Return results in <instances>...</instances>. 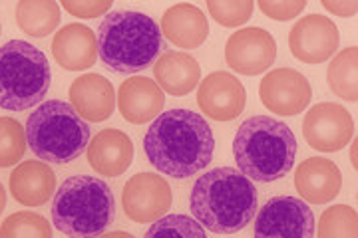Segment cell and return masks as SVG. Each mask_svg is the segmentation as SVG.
Wrapping results in <instances>:
<instances>
[{"mask_svg":"<svg viewBox=\"0 0 358 238\" xmlns=\"http://www.w3.org/2000/svg\"><path fill=\"white\" fill-rule=\"evenodd\" d=\"M98 238H136L134 235H129V232H124V230H114V232H108V235H102V237Z\"/></svg>","mask_w":358,"mask_h":238,"instance_id":"d6a6232c","label":"cell"},{"mask_svg":"<svg viewBox=\"0 0 358 238\" xmlns=\"http://www.w3.org/2000/svg\"><path fill=\"white\" fill-rule=\"evenodd\" d=\"M294 187L310 204H327L334 201L343 188V173L331 159L310 157L296 167Z\"/></svg>","mask_w":358,"mask_h":238,"instance_id":"2e32d148","label":"cell"},{"mask_svg":"<svg viewBox=\"0 0 358 238\" xmlns=\"http://www.w3.org/2000/svg\"><path fill=\"white\" fill-rule=\"evenodd\" d=\"M162 34L183 50H195L209 36V22L203 10L189 2L169 6L162 16Z\"/></svg>","mask_w":358,"mask_h":238,"instance_id":"ffe728a7","label":"cell"},{"mask_svg":"<svg viewBox=\"0 0 358 238\" xmlns=\"http://www.w3.org/2000/svg\"><path fill=\"white\" fill-rule=\"evenodd\" d=\"M60 4L54 0H20L14 18L18 28L32 38H46L60 24Z\"/></svg>","mask_w":358,"mask_h":238,"instance_id":"603a6c76","label":"cell"},{"mask_svg":"<svg viewBox=\"0 0 358 238\" xmlns=\"http://www.w3.org/2000/svg\"><path fill=\"white\" fill-rule=\"evenodd\" d=\"M253 0H207V13L225 28H239L253 16Z\"/></svg>","mask_w":358,"mask_h":238,"instance_id":"f1b7e54d","label":"cell"},{"mask_svg":"<svg viewBox=\"0 0 358 238\" xmlns=\"http://www.w3.org/2000/svg\"><path fill=\"white\" fill-rule=\"evenodd\" d=\"M16 202L24 207H42L56 193V175L44 161H24L8 179Z\"/></svg>","mask_w":358,"mask_h":238,"instance_id":"44dd1931","label":"cell"},{"mask_svg":"<svg viewBox=\"0 0 358 238\" xmlns=\"http://www.w3.org/2000/svg\"><path fill=\"white\" fill-rule=\"evenodd\" d=\"M52 56L68 72H82L96 64L98 40L94 30L84 24H66L52 40Z\"/></svg>","mask_w":358,"mask_h":238,"instance_id":"d6986e66","label":"cell"},{"mask_svg":"<svg viewBox=\"0 0 358 238\" xmlns=\"http://www.w3.org/2000/svg\"><path fill=\"white\" fill-rule=\"evenodd\" d=\"M4 209H6V191H4L2 183H0V214L4 213Z\"/></svg>","mask_w":358,"mask_h":238,"instance_id":"836d02e7","label":"cell"},{"mask_svg":"<svg viewBox=\"0 0 358 238\" xmlns=\"http://www.w3.org/2000/svg\"><path fill=\"white\" fill-rule=\"evenodd\" d=\"M255 238H315V214L296 197H273L257 214Z\"/></svg>","mask_w":358,"mask_h":238,"instance_id":"ba28073f","label":"cell"},{"mask_svg":"<svg viewBox=\"0 0 358 238\" xmlns=\"http://www.w3.org/2000/svg\"><path fill=\"white\" fill-rule=\"evenodd\" d=\"M173 195L166 179L157 173H138L122 191V207L129 221L138 225L155 223L166 216L171 207Z\"/></svg>","mask_w":358,"mask_h":238,"instance_id":"30bf717a","label":"cell"},{"mask_svg":"<svg viewBox=\"0 0 358 238\" xmlns=\"http://www.w3.org/2000/svg\"><path fill=\"white\" fill-rule=\"evenodd\" d=\"M115 100L122 117L134 126L155 119L166 105V96L162 88L155 84V80L145 75L128 77L117 89Z\"/></svg>","mask_w":358,"mask_h":238,"instance_id":"9a60e30c","label":"cell"},{"mask_svg":"<svg viewBox=\"0 0 358 238\" xmlns=\"http://www.w3.org/2000/svg\"><path fill=\"white\" fill-rule=\"evenodd\" d=\"M70 105L74 112L92 124H100L112 117L115 110V89L102 74H84L70 86Z\"/></svg>","mask_w":358,"mask_h":238,"instance_id":"e0dca14e","label":"cell"},{"mask_svg":"<svg viewBox=\"0 0 358 238\" xmlns=\"http://www.w3.org/2000/svg\"><path fill=\"white\" fill-rule=\"evenodd\" d=\"M26 131L14 117H0V169L16 165L26 153Z\"/></svg>","mask_w":358,"mask_h":238,"instance_id":"4316f807","label":"cell"},{"mask_svg":"<svg viewBox=\"0 0 358 238\" xmlns=\"http://www.w3.org/2000/svg\"><path fill=\"white\" fill-rule=\"evenodd\" d=\"M358 75V50L357 46H348L334 56L329 68H327V82L334 96L341 100L355 101L358 100L357 88Z\"/></svg>","mask_w":358,"mask_h":238,"instance_id":"cb8c5ba5","label":"cell"},{"mask_svg":"<svg viewBox=\"0 0 358 238\" xmlns=\"http://www.w3.org/2000/svg\"><path fill=\"white\" fill-rule=\"evenodd\" d=\"M233 157L247 179L273 183L291 173L296 139L287 124L271 115H253L235 133Z\"/></svg>","mask_w":358,"mask_h":238,"instance_id":"3957f363","label":"cell"},{"mask_svg":"<svg viewBox=\"0 0 358 238\" xmlns=\"http://www.w3.org/2000/svg\"><path fill=\"white\" fill-rule=\"evenodd\" d=\"M277 60V42L265 28H241L233 32L225 44V62L241 75L267 72Z\"/></svg>","mask_w":358,"mask_h":238,"instance_id":"4fadbf2b","label":"cell"},{"mask_svg":"<svg viewBox=\"0 0 358 238\" xmlns=\"http://www.w3.org/2000/svg\"><path fill=\"white\" fill-rule=\"evenodd\" d=\"M114 216V193L102 179L70 177L54 193L52 223L68 238L102 237Z\"/></svg>","mask_w":358,"mask_h":238,"instance_id":"5b68a950","label":"cell"},{"mask_svg":"<svg viewBox=\"0 0 358 238\" xmlns=\"http://www.w3.org/2000/svg\"><path fill=\"white\" fill-rule=\"evenodd\" d=\"M358 216L355 207L334 204L319 218V238H357Z\"/></svg>","mask_w":358,"mask_h":238,"instance_id":"484cf974","label":"cell"},{"mask_svg":"<svg viewBox=\"0 0 358 238\" xmlns=\"http://www.w3.org/2000/svg\"><path fill=\"white\" fill-rule=\"evenodd\" d=\"M341 44V32L329 16H303L289 32V50L299 62L322 64L331 60Z\"/></svg>","mask_w":358,"mask_h":238,"instance_id":"8fae6325","label":"cell"},{"mask_svg":"<svg viewBox=\"0 0 358 238\" xmlns=\"http://www.w3.org/2000/svg\"><path fill=\"white\" fill-rule=\"evenodd\" d=\"M98 56L114 74H136L155 64L164 48L162 30L150 14L114 10L98 30Z\"/></svg>","mask_w":358,"mask_h":238,"instance_id":"277c9868","label":"cell"},{"mask_svg":"<svg viewBox=\"0 0 358 238\" xmlns=\"http://www.w3.org/2000/svg\"><path fill=\"white\" fill-rule=\"evenodd\" d=\"M257 6L271 20L287 22L296 18L307 8V0H259Z\"/></svg>","mask_w":358,"mask_h":238,"instance_id":"f546056e","label":"cell"},{"mask_svg":"<svg viewBox=\"0 0 358 238\" xmlns=\"http://www.w3.org/2000/svg\"><path fill=\"white\" fill-rule=\"evenodd\" d=\"M143 151L162 175L189 179L213 161L215 139L199 113L171 110L159 113L148 127Z\"/></svg>","mask_w":358,"mask_h":238,"instance_id":"6da1fadb","label":"cell"},{"mask_svg":"<svg viewBox=\"0 0 358 238\" xmlns=\"http://www.w3.org/2000/svg\"><path fill=\"white\" fill-rule=\"evenodd\" d=\"M145 238H207L203 226L187 214H167L157 218Z\"/></svg>","mask_w":358,"mask_h":238,"instance_id":"83f0119b","label":"cell"},{"mask_svg":"<svg viewBox=\"0 0 358 238\" xmlns=\"http://www.w3.org/2000/svg\"><path fill=\"white\" fill-rule=\"evenodd\" d=\"M197 105L215 121H233L245 112L247 91L229 72H211L197 89Z\"/></svg>","mask_w":358,"mask_h":238,"instance_id":"5bb4252c","label":"cell"},{"mask_svg":"<svg viewBox=\"0 0 358 238\" xmlns=\"http://www.w3.org/2000/svg\"><path fill=\"white\" fill-rule=\"evenodd\" d=\"M320 4H322V8H327L329 13L341 16V18H352V16H357L358 10L357 0H322Z\"/></svg>","mask_w":358,"mask_h":238,"instance_id":"1f68e13d","label":"cell"},{"mask_svg":"<svg viewBox=\"0 0 358 238\" xmlns=\"http://www.w3.org/2000/svg\"><path fill=\"white\" fill-rule=\"evenodd\" d=\"M86 157L98 175L120 177L134 161V143L120 129H103L88 143Z\"/></svg>","mask_w":358,"mask_h":238,"instance_id":"ac0fdd59","label":"cell"},{"mask_svg":"<svg viewBox=\"0 0 358 238\" xmlns=\"http://www.w3.org/2000/svg\"><path fill=\"white\" fill-rule=\"evenodd\" d=\"M259 98L268 112L293 117L307 110L313 100V88L307 75L293 68H277L261 80Z\"/></svg>","mask_w":358,"mask_h":238,"instance_id":"7c38bea8","label":"cell"},{"mask_svg":"<svg viewBox=\"0 0 358 238\" xmlns=\"http://www.w3.org/2000/svg\"><path fill=\"white\" fill-rule=\"evenodd\" d=\"M155 84L173 98H183L197 88L201 68L187 52H166L155 60Z\"/></svg>","mask_w":358,"mask_h":238,"instance_id":"7402d4cb","label":"cell"},{"mask_svg":"<svg viewBox=\"0 0 358 238\" xmlns=\"http://www.w3.org/2000/svg\"><path fill=\"white\" fill-rule=\"evenodd\" d=\"M189 207L195 221L207 230L233 235L255 218L259 195L253 181L241 171L215 167L195 181Z\"/></svg>","mask_w":358,"mask_h":238,"instance_id":"7a4b0ae2","label":"cell"},{"mask_svg":"<svg viewBox=\"0 0 358 238\" xmlns=\"http://www.w3.org/2000/svg\"><path fill=\"white\" fill-rule=\"evenodd\" d=\"M303 135L313 149L334 153L350 143L355 135V119L343 105L322 101L305 113Z\"/></svg>","mask_w":358,"mask_h":238,"instance_id":"9c48e42d","label":"cell"},{"mask_svg":"<svg viewBox=\"0 0 358 238\" xmlns=\"http://www.w3.org/2000/svg\"><path fill=\"white\" fill-rule=\"evenodd\" d=\"M0 238H52V226L42 214L18 211L4 218Z\"/></svg>","mask_w":358,"mask_h":238,"instance_id":"d4e9b609","label":"cell"},{"mask_svg":"<svg viewBox=\"0 0 358 238\" xmlns=\"http://www.w3.org/2000/svg\"><path fill=\"white\" fill-rule=\"evenodd\" d=\"M26 143L44 163L64 165L78 159L90 143L88 124L70 103L48 100L26 119Z\"/></svg>","mask_w":358,"mask_h":238,"instance_id":"8992f818","label":"cell"},{"mask_svg":"<svg viewBox=\"0 0 358 238\" xmlns=\"http://www.w3.org/2000/svg\"><path fill=\"white\" fill-rule=\"evenodd\" d=\"M60 8H64L66 13H70L76 18L90 20V18H98L112 10V0H62Z\"/></svg>","mask_w":358,"mask_h":238,"instance_id":"4dcf8cb0","label":"cell"},{"mask_svg":"<svg viewBox=\"0 0 358 238\" xmlns=\"http://www.w3.org/2000/svg\"><path fill=\"white\" fill-rule=\"evenodd\" d=\"M48 58L24 40L0 46V110L26 112L36 107L50 91Z\"/></svg>","mask_w":358,"mask_h":238,"instance_id":"52a82bcc","label":"cell"},{"mask_svg":"<svg viewBox=\"0 0 358 238\" xmlns=\"http://www.w3.org/2000/svg\"><path fill=\"white\" fill-rule=\"evenodd\" d=\"M0 34H2V26H0Z\"/></svg>","mask_w":358,"mask_h":238,"instance_id":"d590c367","label":"cell"},{"mask_svg":"<svg viewBox=\"0 0 358 238\" xmlns=\"http://www.w3.org/2000/svg\"><path fill=\"white\" fill-rule=\"evenodd\" d=\"M350 161H352V167L357 169V141H352V149H350Z\"/></svg>","mask_w":358,"mask_h":238,"instance_id":"e575fe53","label":"cell"}]
</instances>
